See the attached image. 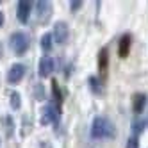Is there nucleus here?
<instances>
[{"label": "nucleus", "mask_w": 148, "mask_h": 148, "mask_svg": "<svg viewBox=\"0 0 148 148\" xmlns=\"http://www.w3.org/2000/svg\"><path fill=\"white\" fill-rule=\"evenodd\" d=\"M114 136V125L107 120L97 116L91 123V137L93 139H102V137H112Z\"/></svg>", "instance_id": "1"}, {"label": "nucleus", "mask_w": 148, "mask_h": 148, "mask_svg": "<svg viewBox=\"0 0 148 148\" xmlns=\"http://www.w3.org/2000/svg\"><path fill=\"white\" fill-rule=\"evenodd\" d=\"M9 47H11L13 54L23 56L25 52L29 50V47H30L29 34L27 32H14V34H11V38H9Z\"/></svg>", "instance_id": "2"}, {"label": "nucleus", "mask_w": 148, "mask_h": 148, "mask_svg": "<svg viewBox=\"0 0 148 148\" xmlns=\"http://www.w3.org/2000/svg\"><path fill=\"white\" fill-rule=\"evenodd\" d=\"M61 120V105H57L56 102H48L43 109H41V123L43 125H57Z\"/></svg>", "instance_id": "3"}, {"label": "nucleus", "mask_w": 148, "mask_h": 148, "mask_svg": "<svg viewBox=\"0 0 148 148\" xmlns=\"http://www.w3.org/2000/svg\"><path fill=\"white\" fill-rule=\"evenodd\" d=\"M32 9H34V2H30V0H20L18 5H16V18H18V22L27 25Z\"/></svg>", "instance_id": "4"}, {"label": "nucleus", "mask_w": 148, "mask_h": 148, "mask_svg": "<svg viewBox=\"0 0 148 148\" xmlns=\"http://www.w3.org/2000/svg\"><path fill=\"white\" fill-rule=\"evenodd\" d=\"M25 71H27L25 64H22V62H14V64L9 68V71H7V82L9 84H18L23 79Z\"/></svg>", "instance_id": "5"}, {"label": "nucleus", "mask_w": 148, "mask_h": 148, "mask_svg": "<svg viewBox=\"0 0 148 148\" xmlns=\"http://www.w3.org/2000/svg\"><path fill=\"white\" fill-rule=\"evenodd\" d=\"M52 36H54V41H57L59 45L66 43V41H68V36H70L68 23H66V22H57V23L54 25V32H52Z\"/></svg>", "instance_id": "6"}, {"label": "nucleus", "mask_w": 148, "mask_h": 148, "mask_svg": "<svg viewBox=\"0 0 148 148\" xmlns=\"http://www.w3.org/2000/svg\"><path fill=\"white\" fill-rule=\"evenodd\" d=\"M34 4H36L34 7L38 11V16H39V23H47L52 14V4L45 2V0H39V2H34Z\"/></svg>", "instance_id": "7"}, {"label": "nucleus", "mask_w": 148, "mask_h": 148, "mask_svg": "<svg viewBox=\"0 0 148 148\" xmlns=\"http://www.w3.org/2000/svg\"><path fill=\"white\" fill-rule=\"evenodd\" d=\"M52 71H54V59L52 57H41L39 59V70H38V73H39V77L41 79H47L48 75H52Z\"/></svg>", "instance_id": "8"}, {"label": "nucleus", "mask_w": 148, "mask_h": 148, "mask_svg": "<svg viewBox=\"0 0 148 148\" xmlns=\"http://www.w3.org/2000/svg\"><path fill=\"white\" fill-rule=\"evenodd\" d=\"M146 102H148V98H146L145 93H134L132 95V111L136 114L143 112L145 107H146Z\"/></svg>", "instance_id": "9"}, {"label": "nucleus", "mask_w": 148, "mask_h": 148, "mask_svg": "<svg viewBox=\"0 0 148 148\" xmlns=\"http://www.w3.org/2000/svg\"><path fill=\"white\" fill-rule=\"evenodd\" d=\"M107 66H109V52H107V48H102L98 52V73H100V79H103L107 75Z\"/></svg>", "instance_id": "10"}, {"label": "nucleus", "mask_w": 148, "mask_h": 148, "mask_svg": "<svg viewBox=\"0 0 148 148\" xmlns=\"http://www.w3.org/2000/svg\"><path fill=\"white\" fill-rule=\"evenodd\" d=\"M130 43H132V38L130 34H123L120 38V43H118V56L121 59H125L127 56H129V52H130Z\"/></svg>", "instance_id": "11"}, {"label": "nucleus", "mask_w": 148, "mask_h": 148, "mask_svg": "<svg viewBox=\"0 0 148 148\" xmlns=\"http://www.w3.org/2000/svg\"><path fill=\"white\" fill-rule=\"evenodd\" d=\"M88 86H89V89H91L93 95H97V97H102V95H103V84H102V79L91 75V77L88 79Z\"/></svg>", "instance_id": "12"}, {"label": "nucleus", "mask_w": 148, "mask_h": 148, "mask_svg": "<svg viewBox=\"0 0 148 148\" xmlns=\"http://www.w3.org/2000/svg\"><path fill=\"white\" fill-rule=\"evenodd\" d=\"M2 125H4V130H5V137H11L14 134V120L11 114H5L4 120H2Z\"/></svg>", "instance_id": "13"}, {"label": "nucleus", "mask_w": 148, "mask_h": 148, "mask_svg": "<svg viewBox=\"0 0 148 148\" xmlns=\"http://www.w3.org/2000/svg\"><path fill=\"white\" fill-rule=\"evenodd\" d=\"M41 50L43 52H50L52 50V43H54V36H52V32H47L41 36Z\"/></svg>", "instance_id": "14"}, {"label": "nucleus", "mask_w": 148, "mask_h": 148, "mask_svg": "<svg viewBox=\"0 0 148 148\" xmlns=\"http://www.w3.org/2000/svg\"><path fill=\"white\" fill-rule=\"evenodd\" d=\"M52 95H54V102H56L57 105H61V103H62V93H61L59 84H57L56 80H52Z\"/></svg>", "instance_id": "15"}, {"label": "nucleus", "mask_w": 148, "mask_h": 148, "mask_svg": "<svg viewBox=\"0 0 148 148\" xmlns=\"http://www.w3.org/2000/svg\"><path fill=\"white\" fill-rule=\"evenodd\" d=\"M145 121L143 120H139V118H136L134 121H132V132H134V136H137V134H141L143 132V129H145Z\"/></svg>", "instance_id": "16"}, {"label": "nucleus", "mask_w": 148, "mask_h": 148, "mask_svg": "<svg viewBox=\"0 0 148 148\" xmlns=\"http://www.w3.org/2000/svg\"><path fill=\"white\" fill-rule=\"evenodd\" d=\"M20 105H22V97H20L18 91H13L11 93V107L16 111V109H20Z\"/></svg>", "instance_id": "17"}, {"label": "nucleus", "mask_w": 148, "mask_h": 148, "mask_svg": "<svg viewBox=\"0 0 148 148\" xmlns=\"http://www.w3.org/2000/svg\"><path fill=\"white\" fill-rule=\"evenodd\" d=\"M34 98L36 100H45V86L43 84H36L34 86Z\"/></svg>", "instance_id": "18"}, {"label": "nucleus", "mask_w": 148, "mask_h": 148, "mask_svg": "<svg viewBox=\"0 0 148 148\" xmlns=\"http://www.w3.org/2000/svg\"><path fill=\"white\" fill-rule=\"evenodd\" d=\"M127 148H139V139H137L136 136L129 137V141H127Z\"/></svg>", "instance_id": "19"}, {"label": "nucleus", "mask_w": 148, "mask_h": 148, "mask_svg": "<svg viewBox=\"0 0 148 148\" xmlns=\"http://www.w3.org/2000/svg\"><path fill=\"white\" fill-rule=\"evenodd\" d=\"M82 4H84L82 0H71V2H70V9L75 13V11H79V9L82 7Z\"/></svg>", "instance_id": "20"}, {"label": "nucleus", "mask_w": 148, "mask_h": 148, "mask_svg": "<svg viewBox=\"0 0 148 148\" xmlns=\"http://www.w3.org/2000/svg\"><path fill=\"white\" fill-rule=\"evenodd\" d=\"M2 23H4V14L0 13V27H2Z\"/></svg>", "instance_id": "21"}, {"label": "nucleus", "mask_w": 148, "mask_h": 148, "mask_svg": "<svg viewBox=\"0 0 148 148\" xmlns=\"http://www.w3.org/2000/svg\"><path fill=\"white\" fill-rule=\"evenodd\" d=\"M146 123H148V121H146Z\"/></svg>", "instance_id": "22"}]
</instances>
